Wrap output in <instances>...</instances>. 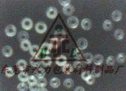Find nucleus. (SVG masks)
<instances>
[{
    "instance_id": "1",
    "label": "nucleus",
    "mask_w": 126,
    "mask_h": 91,
    "mask_svg": "<svg viewBox=\"0 0 126 91\" xmlns=\"http://www.w3.org/2000/svg\"><path fill=\"white\" fill-rule=\"evenodd\" d=\"M22 28L25 30H30L33 26V22L30 18H26L22 21Z\"/></svg>"
},
{
    "instance_id": "2",
    "label": "nucleus",
    "mask_w": 126,
    "mask_h": 91,
    "mask_svg": "<svg viewBox=\"0 0 126 91\" xmlns=\"http://www.w3.org/2000/svg\"><path fill=\"white\" fill-rule=\"evenodd\" d=\"M47 26L45 23L40 22H38L35 26V29L39 33H44L47 30Z\"/></svg>"
},
{
    "instance_id": "3",
    "label": "nucleus",
    "mask_w": 126,
    "mask_h": 91,
    "mask_svg": "<svg viewBox=\"0 0 126 91\" xmlns=\"http://www.w3.org/2000/svg\"><path fill=\"white\" fill-rule=\"evenodd\" d=\"M5 33L8 36H13L16 35L17 32V30L15 26L13 25H9L5 28Z\"/></svg>"
},
{
    "instance_id": "4",
    "label": "nucleus",
    "mask_w": 126,
    "mask_h": 91,
    "mask_svg": "<svg viewBox=\"0 0 126 91\" xmlns=\"http://www.w3.org/2000/svg\"><path fill=\"white\" fill-rule=\"evenodd\" d=\"M58 10L56 8L50 7L48 9L47 12V16L48 18L53 19L56 18L58 15Z\"/></svg>"
},
{
    "instance_id": "5",
    "label": "nucleus",
    "mask_w": 126,
    "mask_h": 91,
    "mask_svg": "<svg viewBox=\"0 0 126 91\" xmlns=\"http://www.w3.org/2000/svg\"><path fill=\"white\" fill-rule=\"evenodd\" d=\"M41 51L39 50L37 54L34 56H33L30 60V63L31 65L33 67H38L41 64V60L40 58L39 57V55Z\"/></svg>"
},
{
    "instance_id": "6",
    "label": "nucleus",
    "mask_w": 126,
    "mask_h": 91,
    "mask_svg": "<svg viewBox=\"0 0 126 91\" xmlns=\"http://www.w3.org/2000/svg\"><path fill=\"white\" fill-rule=\"evenodd\" d=\"M52 48L53 46L51 44L44 43L43 44L40 50L44 54H48L50 53Z\"/></svg>"
},
{
    "instance_id": "7",
    "label": "nucleus",
    "mask_w": 126,
    "mask_h": 91,
    "mask_svg": "<svg viewBox=\"0 0 126 91\" xmlns=\"http://www.w3.org/2000/svg\"><path fill=\"white\" fill-rule=\"evenodd\" d=\"M67 24L70 27L75 28L78 25V19L76 17L74 16L70 17L67 20Z\"/></svg>"
},
{
    "instance_id": "8",
    "label": "nucleus",
    "mask_w": 126,
    "mask_h": 91,
    "mask_svg": "<svg viewBox=\"0 0 126 91\" xmlns=\"http://www.w3.org/2000/svg\"><path fill=\"white\" fill-rule=\"evenodd\" d=\"M74 11L75 8L73 6L70 4L64 6L63 9V13L66 16H71L73 13Z\"/></svg>"
},
{
    "instance_id": "9",
    "label": "nucleus",
    "mask_w": 126,
    "mask_h": 91,
    "mask_svg": "<svg viewBox=\"0 0 126 91\" xmlns=\"http://www.w3.org/2000/svg\"><path fill=\"white\" fill-rule=\"evenodd\" d=\"M67 58L65 56L61 55L56 58V64L59 66H64L67 63Z\"/></svg>"
},
{
    "instance_id": "10",
    "label": "nucleus",
    "mask_w": 126,
    "mask_h": 91,
    "mask_svg": "<svg viewBox=\"0 0 126 91\" xmlns=\"http://www.w3.org/2000/svg\"><path fill=\"white\" fill-rule=\"evenodd\" d=\"M77 44L80 50L84 49L87 46L88 41L85 38H80L77 41Z\"/></svg>"
},
{
    "instance_id": "11",
    "label": "nucleus",
    "mask_w": 126,
    "mask_h": 91,
    "mask_svg": "<svg viewBox=\"0 0 126 91\" xmlns=\"http://www.w3.org/2000/svg\"><path fill=\"white\" fill-rule=\"evenodd\" d=\"M2 52L4 56L7 57H9L12 55L13 51L12 48L9 46H4L2 49Z\"/></svg>"
},
{
    "instance_id": "12",
    "label": "nucleus",
    "mask_w": 126,
    "mask_h": 91,
    "mask_svg": "<svg viewBox=\"0 0 126 91\" xmlns=\"http://www.w3.org/2000/svg\"><path fill=\"white\" fill-rule=\"evenodd\" d=\"M20 46L22 50L25 51H27L30 50L32 46H31V43L30 42V41L27 39V40L22 41L21 42Z\"/></svg>"
},
{
    "instance_id": "13",
    "label": "nucleus",
    "mask_w": 126,
    "mask_h": 91,
    "mask_svg": "<svg viewBox=\"0 0 126 91\" xmlns=\"http://www.w3.org/2000/svg\"><path fill=\"white\" fill-rule=\"evenodd\" d=\"M81 26L85 30H90L91 28V22L89 19H84L81 22Z\"/></svg>"
},
{
    "instance_id": "14",
    "label": "nucleus",
    "mask_w": 126,
    "mask_h": 91,
    "mask_svg": "<svg viewBox=\"0 0 126 91\" xmlns=\"http://www.w3.org/2000/svg\"><path fill=\"white\" fill-rule=\"evenodd\" d=\"M81 59L82 58L83 60L85 63H91L93 60V56L92 55L89 53H86L84 54L83 55Z\"/></svg>"
},
{
    "instance_id": "15",
    "label": "nucleus",
    "mask_w": 126,
    "mask_h": 91,
    "mask_svg": "<svg viewBox=\"0 0 126 91\" xmlns=\"http://www.w3.org/2000/svg\"><path fill=\"white\" fill-rule=\"evenodd\" d=\"M63 71L65 74H70L73 72V68L71 64H66L63 66Z\"/></svg>"
},
{
    "instance_id": "16",
    "label": "nucleus",
    "mask_w": 126,
    "mask_h": 91,
    "mask_svg": "<svg viewBox=\"0 0 126 91\" xmlns=\"http://www.w3.org/2000/svg\"><path fill=\"white\" fill-rule=\"evenodd\" d=\"M27 66L26 61L24 60H20L17 62L16 66L20 71H24L25 69Z\"/></svg>"
},
{
    "instance_id": "17",
    "label": "nucleus",
    "mask_w": 126,
    "mask_h": 91,
    "mask_svg": "<svg viewBox=\"0 0 126 91\" xmlns=\"http://www.w3.org/2000/svg\"><path fill=\"white\" fill-rule=\"evenodd\" d=\"M46 72L42 68H39L35 70L34 74L38 78L43 77L45 76Z\"/></svg>"
},
{
    "instance_id": "18",
    "label": "nucleus",
    "mask_w": 126,
    "mask_h": 91,
    "mask_svg": "<svg viewBox=\"0 0 126 91\" xmlns=\"http://www.w3.org/2000/svg\"><path fill=\"white\" fill-rule=\"evenodd\" d=\"M112 18L115 21H119L121 19L122 15L120 12L118 10H116L112 13Z\"/></svg>"
},
{
    "instance_id": "19",
    "label": "nucleus",
    "mask_w": 126,
    "mask_h": 91,
    "mask_svg": "<svg viewBox=\"0 0 126 91\" xmlns=\"http://www.w3.org/2000/svg\"><path fill=\"white\" fill-rule=\"evenodd\" d=\"M50 84L52 87L53 88H57L61 85V81L59 79L54 77L51 79Z\"/></svg>"
},
{
    "instance_id": "20",
    "label": "nucleus",
    "mask_w": 126,
    "mask_h": 91,
    "mask_svg": "<svg viewBox=\"0 0 126 91\" xmlns=\"http://www.w3.org/2000/svg\"><path fill=\"white\" fill-rule=\"evenodd\" d=\"M18 77L19 80L22 82H25L27 81L29 78L28 74L25 72H21L18 74Z\"/></svg>"
},
{
    "instance_id": "21",
    "label": "nucleus",
    "mask_w": 126,
    "mask_h": 91,
    "mask_svg": "<svg viewBox=\"0 0 126 91\" xmlns=\"http://www.w3.org/2000/svg\"><path fill=\"white\" fill-rule=\"evenodd\" d=\"M93 59L94 63L96 65H100L103 60V57L100 55H95Z\"/></svg>"
},
{
    "instance_id": "22",
    "label": "nucleus",
    "mask_w": 126,
    "mask_h": 91,
    "mask_svg": "<svg viewBox=\"0 0 126 91\" xmlns=\"http://www.w3.org/2000/svg\"><path fill=\"white\" fill-rule=\"evenodd\" d=\"M101 69L100 67H95L91 72V75L94 77H98L101 73Z\"/></svg>"
},
{
    "instance_id": "23",
    "label": "nucleus",
    "mask_w": 126,
    "mask_h": 91,
    "mask_svg": "<svg viewBox=\"0 0 126 91\" xmlns=\"http://www.w3.org/2000/svg\"><path fill=\"white\" fill-rule=\"evenodd\" d=\"M114 36L115 38L118 40L122 39L124 37L123 31L120 29L117 30L114 32Z\"/></svg>"
},
{
    "instance_id": "24",
    "label": "nucleus",
    "mask_w": 126,
    "mask_h": 91,
    "mask_svg": "<svg viewBox=\"0 0 126 91\" xmlns=\"http://www.w3.org/2000/svg\"><path fill=\"white\" fill-rule=\"evenodd\" d=\"M41 63L45 66H48L51 65L52 63V59L50 57H46L43 58L41 60Z\"/></svg>"
},
{
    "instance_id": "25",
    "label": "nucleus",
    "mask_w": 126,
    "mask_h": 91,
    "mask_svg": "<svg viewBox=\"0 0 126 91\" xmlns=\"http://www.w3.org/2000/svg\"><path fill=\"white\" fill-rule=\"evenodd\" d=\"M14 70L11 67H8L5 69V74L7 77H10L14 75Z\"/></svg>"
},
{
    "instance_id": "26",
    "label": "nucleus",
    "mask_w": 126,
    "mask_h": 91,
    "mask_svg": "<svg viewBox=\"0 0 126 91\" xmlns=\"http://www.w3.org/2000/svg\"><path fill=\"white\" fill-rule=\"evenodd\" d=\"M39 46L37 45H33L31 46V48L30 49V53L31 55L32 56H34L37 54L38 51L39 50Z\"/></svg>"
},
{
    "instance_id": "27",
    "label": "nucleus",
    "mask_w": 126,
    "mask_h": 91,
    "mask_svg": "<svg viewBox=\"0 0 126 91\" xmlns=\"http://www.w3.org/2000/svg\"><path fill=\"white\" fill-rule=\"evenodd\" d=\"M18 37L19 39L22 41L27 40L29 38V35L28 33L22 31L19 32L18 35Z\"/></svg>"
},
{
    "instance_id": "28",
    "label": "nucleus",
    "mask_w": 126,
    "mask_h": 91,
    "mask_svg": "<svg viewBox=\"0 0 126 91\" xmlns=\"http://www.w3.org/2000/svg\"><path fill=\"white\" fill-rule=\"evenodd\" d=\"M37 83L41 87H44L47 85V80L45 78H44V77L41 78H39L37 80Z\"/></svg>"
},
{
    "instance_id": "29",
    "label": "nucleus",
    "mask_w": 126,
    "mask_h": 91,
    "mask_svg": "<svg viewBox=\"0 0 126 91\" xmlns=\"http://www.w3.org/2000/svg\"><path fill=\"white\" fill-rule=\"evenodd\" d=\"M103 27L106 30H110L112 28V22L111 21L107 20L105 21L103 24Z\"/></svg>"
},
{
    "instance_id": "30",
    "label": "nucleus",
    "mask_w": 126,
    "mask_h": 91,
    "mask_svg": "<svg viewBox=\"0 0 126 91\" xmlns=\"http://www.w3.org/2000/svg\"><path fill=\"white\" fill-rule=\"evenodd\" d=\"M74 85V81L71 79H67L64 82V85L67 88L72 87Z\"/></svg>"
},
{
    "instance_id": "31",
    "label": "nucleus",
    "mask_w": 126,
    "mask_h": 91,
    "mask_svg": "<svg viewBox=\"0 0 126 91\" xmlns=\"http://www.w3.org/2000/svg\"><path fill=\"white\" fill-rule=\"evenodd\" d=\"M37 80L36 78L33 75L29 77L28 79L27 80L28 83L30 85L37 83Z\"/></svg>"
},
{
    "instance_id": "32",
    "label": "nucleus",
    "mask_w": 126,
    "mask_h": 91,
    "mask_svg": "<svg viewBox=\"0 0 126 91\" xmlns=\"http://www.w3.org/2000/svg\"><path fill=\"white\" fill-rule=\"evenodd\" d=\"M74 55L75 58L77 59H81L82 58V55H81V52L79 49H76L74 51V52L73 54Z\"/></svg>"
},
{
    "instance_id": "33",
    "label": "nucleus",
    "mask_w": 126,
    "mask_h": 91,
    "mask_svg": "<svg viewBox=\"0 0 126 91\" xmlns=\"http://www.w3.org/2000/svg\"><path fill=\"white\" fill-rule=\"evenodd\" d=\"M27 86L26 84L24 82L19 84L17 86V89L18 90L21 91H25L27 90Z\"/></svg>"
},
{
    "instance_id": "34",
    "label": "nucleus",
    "mask_w": 126,
    "mask_h": 91,
    "mask_svg": "<svg viewBox=\"0 0 126 91\" xmlns=\"http://www.w3.org/2000/svg\"><path fill=\"white\" fill-rule=\"evenodd\" d=\"M50 44L52 45L53 48H57L58 45L59 41H58V39L55 38H52L50 40Z\"/></svg>"
},
{
    "instance_id": "35",
    "label": "nucleus",
    "mask_w": 126,
    "mask_h": 91,
    "mask_svg": "<svg viewBox=\"0 0 126 91\" xmlns=\"http://www.w3.org/2000/svg\"><path fill=\"white\" fill-rule=\"evenodd\" d=\"M115 58L112 56L108 57L107 59V63L108 66H113L115 63Z\"/></svg>"
},
{
    "instance_id": "36",
    "label": "nucleus",
    "mask_w": 126,
    "mask_h": 91,
    "mask_svg": "<svg viewBox=\"0 0 126 91\" xmlns=\"http://www.w3.org/2000/svg\"><path fill=\"white\" fill-rule=\"evenodd\" d=\"M125 55L122 53L119 54L117 55V60L120 63H123L125 61Z\"/></svg>"
},
{
    "instance_id": "37",
    "label": "nucleus",
    "mask_w": 126,
    "mask_h": 91,
    "mask_svg": "<svg viewBox=\"0 0 126 91\" xmlns=\"http://www.w3.org/2000/svg\"><path fill=\"white\" fill-rule=\"evenodd\" d=\"M90 75L91 74H90V72L89 71H86L81 74V77L83 80L86 81Z\"/></svg>"
},
{
    "instance_id": "38",
    "label": "nucleus",
    "mask_w": 126,
    "mask_h": 91,
    "mask_svg": "<svg viewBox=\"0 0 126 91\" xmlns=\"http://www.w3.org/2000/svg\"><path fill=\"white\" fill-rule=\"evenodd\" d=\"M39 88H40V86L38 85L37 83L31 85L29 86V88L32 91H39Z\"/></svg>"
},
{
    "instance_id": "39",
    "label": "nucleus",
    "mask_w": 126,
    "mask_h": 91,
    "mask_svg": "<svg viewBox=\"0 0 126 91\" xmlns=\"http://www.w3.org/2000/svg\"><path fill=\"white\" fill-rule=\"evenodd\" d=\"M74 67L77 71L81 69L82 68V64L80 62H75L73 64Z\"/></svg>"
},
{
    "instance_id": "40",
    "label": "nucleus",
    "mask_w": 126,
    "mask_h": 91,
    "mask_svg": "<svg viewBox=\"0 0 126 91\" xmlns=\"http://www.w3.org/2000/svg\"><path fill=\"white\" fill-rule=\"evenodd\" d=\"M86 81L89 85H92L94 83V77L93 76L91 75Z\"/></svg>"
},
{
    "instance_id": "41",
    "label": "nucleus",
    "mask_w": 126,
    "mask_h": 91,
    "mask_svg": "<svg viewBox=\"0 0 126 91\" xmlns=\"http://www.w3.org/2000/svg\"><path fill=\"white\" fill-rule=\"evenodd\" d=\"M59 2L61 5L65 6L70 4V0H59Z\"/></svg>"
},
{
    "instance_id": "42",
    "label": "nucleus",
    "mask_w": 126,
    "mask_h": 91,
    "mask_svg": "<svg viewBox=\"0 0 126 91\" xmlns=\"http://www.w3.org/2000/svg\"><path fill=\"white\" fill-rule=\"evenodd\" d=\"M75 90L76 91H84V88H83L81 87H76Z\"/></svg>"
},
{
    "instance_id": "43",
    "label": "nucleus",
    "mask_w": 126,
    "mask_h": 91,
    "mask_svg": "<svg viewBox=\"0 0 126 91\" xmlns=\"http://www.w3.org/2000/svg\"><path fill=\"white\" fill-rule=\"evenodd\" d=\"M39 91H48V90L44 88V87H41L39 89Z\"/></svg>"
}]
</instances>
